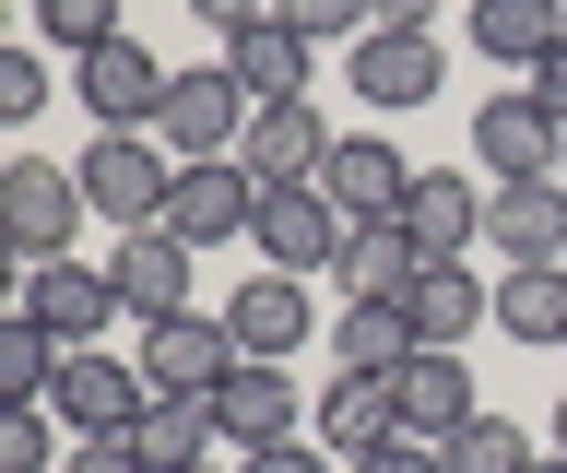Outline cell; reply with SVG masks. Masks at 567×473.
Returning a JSON list of instances; mask_svg holds the SVG:
<instances>
[{
  "instance_id": "6da1fadb",
  "label": "cell",
  "mask_w": 567,
  "mask_h": 473,
  "mask_svg": "<svg viewBox=\"0 0 567 473\" xmlns=\"http://www.w3.org/2000/svg\"><path fill=\"white\" fill-rule=\"evenodd\" d=\"M71 178H83V202H95V225H118V237H142V225H166L177 154L154 143V131H95Z\"/></svg>"
},
{
  "instance_id": "7a4b0ae2",
  "label": "cell",
  "mask_w": 567,
  "mask_h": 473,
  "mask_svg": "<svg viewBox=\"0 0 567 473\" xmlns=\"http://www.w3.org/2000/svg\"><path fill=\"white\" fill-rule=\"evenodd\" d=\"M83 178L71 166H48V154H12L0 166V249H12V273L24 260H71V237H83Z\"/></svg>"
},
{
  "instance_id": "3957f363",
  "label": "cell",
  "mask_w": 567,
  "mask_h": 473,
  "mask_svg": "<svg viewBox=\"0 0 567 473\" xmlns=\"http://www.w3.org/2000/svg\"><path fill=\"white\" fill-rule=\"evenodd\" d=\"M12 320L60 331V356H83V343H106V320H131V308H118V285H106V260H24Z\"/></svg>"
},
{
  "instance_id": "277c9868",
  "label": "cell",
  "mask_w": 567,
  "mask_h": 473,
  "mask_svg": "<svg viewBox=\"0 0 567 473\" xmlns=\"http://www.w3.org/2000/svg\"><path fill=\"white\" fill-rule=\"evenodd\" d=\"M48 414H60L71 438H131L142 414H154V379H142V356L118 367L106 343H83V356H60V391H48Z\"/></svg>"
},
{
  "instance_id": "5b68a950",
  "label": "cell",
  "mask_w": 567,
  "mask_h": 473,
  "mask_svg": "<svg viewBox=\"0 0 567 473\" xmlns=\"http://www.w3.org/2000/svg\"><path fill=\"white\" fill-rule=\"evenodd\" d=\"M237 367L248 356H237V331H225V308H213V320L189 308V320H154V331H142V379H154V402H213Z\"/></svg>"
},
{
  "instance_id": "8992f818",
  "label": "cell",
  "mask_w": 567,
  "mask_h": 473,
  "mask_svg": "<svg viewBox=\"0 0 567 473\" xmlns=\"http://www.w3.org/2000/svg\"><path fill=\"white\" fill-rule=\"evenodd\" d=\"M166 83H177V72H166L142 37H106V48H83L71 95H83V119H95V131H154V119H166Z\"/></svg>"
},
{
  "instance_id": "52a82bcc",
  "label": "cell",
  "mask_w": 567,
  "mask_h": 473,
  "mask_svg": "<svg viewBox=\"0 0 567 473\" xmlns=\"http://www.w3.org/2000/svg\"><path fill=\"white\" fill-rule=\"evenodd\" d=\"M248 119H260V107H248L237 72H177V83H166V119H154V143H166L177 166H213V154L248 143Z\"/></svg>"
},
{
  "instance_id": "ba28073f",
  "label": "cell",
  "mask_w": 567,
  "mask_h": 473,
  "mask_svg": "<svg viewBox=\"0 0 567 473\" xmlns=\"http://www.w3.org/2000/svg\"><path fill=\"white\" fill-rule=\"evenodd\" d=\"M248 225H260V178H248L237 154L177 166V189H166V237H177V249H237Z\"/></svg>"
},
{
  "instance_id": "9c48e42d",
  "label": "cell",
  "mask_w": 567,
  "mask_h": 473,
  "mask_svg": "<svg viewBox=\"0 0 567 473\" xmlns=\"http://www.w3.org/2000/svg\"><path fill=\"white\" fill-rule=\"evenodd\" d=\"M556 154H567V119L544 107V95H485V107H473V166H485L496 189L508 178H556Z\"/></svg>"
},
{
  "instance_id": "30bf717a",
  "label": "cell",
  "mask_w": 567,
  "mask_h": 473,
  "mask_svg": "<svg viewBox=\"0 0 567 473\" xmlns=\"http://www.w3.org/2000/svg\"><path fill=\"white\" fill-rule=\"evenodd\" d=\"M319 189H331L343 225H402V202H414V154L390 143V131H343L331 166H319Z\"/></svg>"
},
{
  "instance_id": "8fae6325",
  "label": "cell",
  "mask_w": 567,
  "mask_h": 473,
  "mask_svg": "<svg viewBox=\"0 0 567 473\" xmlns=\"http://www.w3.org/2000/svg\"><path fill=\"white\" fill-rule=\"evenodd\" d=\"M343 237L354 225L331 214V189H260V225H248V249H260V273H331L343 260Z\"/></svg>"
},
{
  "instance_id": "7c38bea8",
  "label": "cell",
  "mask_w": 567,
  "mask_h": 473,
  "mask_svg": "<svg viewBox=\"0 0 567 473\" xmlns=\"http://www.w3.org/2000/svg\"><path fill=\"white\" fill-rule=\"evenodd\" d=\"M308 414H319V402H296L284 367H237V379L213 391V426H225L237 462H260V450H284V438H308Z\"/></svg>"
},
{
  "instance_id": "4fadbf2b",
  "label": "cell",
  "mask_w": 567,
  "mask_h": 473,
  "mask_svg": "<svg viewBox=\"0 0 567 473\" xmlns=\"http://www.w3.org/2000/svg\"><path fill=\"white\" fill-rule=\"evenodd\" d=\"M331 143H343V131H331V119H319L308 95H296V107H260V119H248L237 166H248L260 189H319V166H331Z\"/></svg>"
},
{
  "instance_id": "5bb4252c",
  "label": "cell",
  "mask_w": 567,
  "mask_h": 473,
  "mask_svg": "<svg viewBox=\"0 0 567 473\" xmlns=\"http://www.w3.org/2000/svg\"><path fill=\"white\" fill-rule=\"evenodd\" d=\"M189 260H202V249H177L166 225H142V237L106 249V285H118V308L154 331V320H189Z\"/></svg>"
},
{
  "instance_id": "9a60e30c",
  "label": "cell",
  "mask_w": 567,
  "mask_h": 473,
  "mask_svg": "<svg viewBox=\"0 0 567 473\" xmlns=\"http://www.w3.org/2000/svg\"><path fill=\"white\" fill-rule=\"evenodd\" d=\"M402 237H414L425 260H473V249H485V189H473V166H414Z\"/></svg>"
},
{
  "instance_id": "2e32d148",
  "label": "cell",
  "mask_w": 567,
  "mask_h": 473,
  "mask_svg": "<svg viewBox=\"0 0 567 473\" xmlns=\"http://www.w3.org/2000/svg\"><path fill=\"white\" fill-rule=\"evenodd\" d=\"M225 331H237L248 367H296V343L319 331V308H308V285H296V273H260V285L225 296Z\"/></svg>"
},
{
  "instance_id": "e0dca14e",
  "label": "cell",
  "mask_w": 567,
  "mask_h": 473,
  "mask_svg": "<svg viewBox=\"0 0 567 473\" xmlns=\"http://www.w3.org/2000/svg\"><path fill=\"white\" fill-rule=\"evenodd\" d=\"M485 249L520 273V260H567V178H508L485 189Z\"/></svg>"
},
{
  "instance_id": "ac0fdd59",
  "label": "cell",
  "mask_w": 567,
  "mask_h": 473,
  "mask_svg": "<svg viewBox=\"0 0 567 473\" xmlns=\"http://www.w3.org/2000/svg\"><path fill=\"white\" fill-rule=\"evenodd\" d=\"M437 83H450V48L437 37H354V95H367L379 119L437 107Z\"/></svg>"
},
{
  "instance_id": "d6986e66",
  "label": "cell",
  "mask_w": 567,
  "mask_h": 473,
  "mask_svg": "<svg viewBox=\"0 0 567 473\" xmlns=\"http://www.w3.org/2000/svg\"><path fill=\"white\" fill-rule=\"evenodd\" d=\"M390 391H402V438H425V450H437V438H461L473 414H485V402H473V356H437V343L390 367Z\"/></svg>"
},
{
  "instance_id": "ffe728a7",
  "label": "cell",
  "mask_w": 567,
  "mask_h": 473,
  "mask_svg": "<svg viewBox=\"0 0 567 473\" xmlns=\"http://www.w3.org/2000/svg\"><path fill=\"white\" fill-rule=\"evenodd\" d=\"M402 320H414V343L461 356V343H473V320H496V285H473V260H425L414 296H402Z\"/></svg>"
},
{
  "instance_id": "44dd1931",
  "label": "cell",
  "mask_w": 567,
  "mask_h": 473,
  "mask_svg": "<svg viewBox=\"0 0 567 473\" xmlns=\"http://www.w3.org/2000/svg\"><path fill=\"white\" fill-rule=\"evenodd\" d=\"M308 438L331 450V462H367V450L402 438V391H390V379H331L319 414H308Z\"/></svg>"
},
{
  "instance_id": "7402d4cb",
  "label": "cell",
  "mask_w": 567,
  "mask_h": 473,
  "mask_svg": "<svg viewBox=\"0 0 567 473\" xmlns=\"http://www.w3.org/2000/svg\"><path fill=\"white\" fill-rule=\"evenodd\" d=\"M544 48H567V0H473V60L496 72H544Z\"/></svg>"
},
{
  "instance_id": "603a6c76",
  "label": "cell",
  "mask_w": 567,
  "mask_h": 473,
  "mask_svg": "<svg viewBox=\"0 0 567 473\" xmlns=\"http://www.w3.org/2000/svg\"><path fill=\"white\" fill-rule=\"evenodd\" d=\"M308 60H319V48L296 37L284 12H260L248 37H225V72L248 83V107H296V95H308Z\"/></svg>"
},
{
  "instance_id": "cb8c5ba5",
  "label": "cell",
  "mask_w": 567,
  "mask_h": 473,
  "mask_svg": "<svg viewBox=\"0 0 567 473\" xmlns=\"http://www.w3.org/2000/svg\"><path fill=\"white\" fill-rule=\"evenodd\" d=\"M402 356H425L414 320H402L390 296H343V320H331V367H343V379H390Z\"/></svg>"
},
{
  "instance_id": "d4e9b609",
  "label": "cell",
  "mask_w": 567,
  "mask_h": 473,
  "mask_svg": "<svg viewBox=\"0 0 567 473\" xmlns=\"http://www.w3.org/2000/svg\"><path fill=\"white\" fill-rule=\"evenodd\" d=\"M414 273H425V249L402 237V225H354L343 260H331V285H343V296H390V308L414 296Z\"/></svg>"
},
{
  "instance_id": "484cf974",
  "label": "cell",
  "mask_w": 567,
  "mask_h": 473,
  "mask_svg": "<svg viewBox=\"0 0 567 473\" xmlns=\"http://www.w3.org/2000/svg\"><path fill=\"white\" fill-rule=\"evenodd\" d=\"M496 331H508V343H567V260L496 273Z\"/></svg>"
},
{
  "instance_id": "4316f807",
  "label": "cell",
  "mask_w": 567,
  "mask_h": 473,
  "mask_svg": "<svg viewBox=\"0 0 567 473\" xmlns=\"http://www.w3.org/2000/svg\"><path fill=\"white\" fill-rule=\"evenodd\" d=\"M213 438H225V426H213V402H154V414L131 426V450H142L154 473H202Z\"/></svg>"
},
{
  "instance_id": "83f0119b",
  "label": "cell",
  "mask_w": 567,
  "mask_h": 473,
  "mask_svg": "<svg viewBox=\"0 0 567 473\" xmlns=\"http://www.w3.org/2000/svg\"><path fill=\"white\" fill-rule=\"evenodd\" d=\"M48 391H60V331L0 308V402H48Z\"/></svg>"
},
{
  "instance_id": "f1b7e54d",
  "label": "cell",
  "mask_w": 567,
  "mask_h": 473,
  "mask_svg": "<svg viewBox=\"0 0 567 473\" xmlns=\"http://www.w3.org/2000/svg\"><path fill=\"white\" fill-rule=\"evenodd\" d=\"M437 462H450V473H532V426H508V414L485 402L461 438H437Z\"/></svg>"
},
{
  "instance_id": "f546056e",
  "label": "cell",
  "mask_w": 567,
  "mask_h": 473,
  "mask_svg": "<svg viewBox=\"0 0 567 473\" xmlns=\"http://www.w3.org/2000/svg\"><path fill=\"white\" fill-rule=\"evenodd\" d=\"M60 462V414L48 402H0V473H48Z\"/></svg>"
},
{
  "instance_id": "4dcf8cb0",
  "label": "cell",
  "mask_w": 567,
  "mask_h": 473,
  "mask_svg": "<svg viewBox=\"0 0 567 473\" xmlns=\"http://www.w3.org/2000/svg\"><path fill=\"white\" fill-rule=\"evenodd\" d=\"M35 37H60L71 60H83V48L118 37V0H35Z\"/></svg>"
},
{
  "instance_id": "1f68e13d",
  "label": "cell",
  "mask_w": 567,
  "mask_h": 473,
  "mask_svg": "<svg viewBox=\"0 0 567 473\" xmlns=\"http://www.w3.org/2000/svg\"><path fill=\"white\" fill-rule=\"evenodd\" d=\"M272 12H284V24H296V37H308V48H331V37H367V0H272Z\"/></svg>"
},
{
  "instance_id": "d6a6232c",
  "label": "cell",
  "mask_w": 567,
  "mask_h": 473,
  "mask_svg": "<svg viewBox=\"0 0 567 473\" xmlns=\"http://www.w3.org/2000/svg\"><path fill=\"white\" fill-rule=\"evenodd\" d=\"M48 107V60L35 48H0V119H35Z\"/></svg>"
},
{
  "instance_id": "836d02e7",
  "label": "cell",
  "mask_w": 567,
  "mask_h": 473,
  "mask_svg": "<svg viewBox=\"0 0 567 473\" xmlns=\"http://www.w3.org/2000/svg\"><path fill=\"white\" fill-rule=\"evenodd\" d=\"M60 473H154V462H142L131 438H71V462H60Z\"/></svg>"
},
{
  "instance_id": "e575fe53",
  "label": "cell",
  "mask_w": 567,
  "mask_h": 473,
  "mask_svg": "<svg viewBox=\"0 0 567 473\" xmlns=\"http://www.w3.org/2000/svg\"><path fill=\"white\" fill-rule=\"evenodd\" d=\"M367 37H437V0H367Z\"/></svg>"
},
{
  "instance_id": "d590c367",
  "label": "cell",
  "mask_w": 567,
  "mask_h": 473,
  "mask_svg": "<svg viewBox=\"0 0 567 473\" xmlns=\"http://www.w3.org/2000/svg\"><path fill=\"white\" fill-rule=\"evenodd\" d=\"M237 473H343L319 438H284V450H260V462H237Z\"/></svg>"
},
{
  "instance_id": "8d00e7d4",
  "label": "cell",
  "mask_w": 567,
  "mask_h": 473,
  "mask_svg": "<svg viewBox=\"0 0 567 473\" xmlns=\"http://www.w3.org/2000/svg\"><path fill=\"white\" fill-rule=\"evenodd\" d=\"M343 473H450L425 438H390V450H367V462H343Z\"/></svg>"
},
{
  "instance_id": "74e56055",
  "label": "cell",
  "mask_w": 567,
  "mask_h": 473,
  "mask_svg": "<svg viewBox=\"0 0 567 473\" xmlns=\"http://www.w3.org/2000/svg\"><path fill=\"white\" fill-rule=\"evenodd\" d=\"M189 12H202L213 37H248V24H260V12H272V0H189Z\"/></svg>"
},
{
  "instance_id": "f35d334b",
  "label": "cell",
  "mask_w": 567,
  "mask_h": 473,
  "mask_svg": "<svg viewBox=\"0 0 567 473\" xmlns=\"http://www.w3.org/2000/svg\"><path fill=\"white\" fill-rule=\"evenodd\" d=\"M532 95H544V107L567 119V48H544V72H532Z\"/></svg>"
},
{
  "instance_id": "ab89813d",
  "label": "cell",
  "mask_w": 567,
  "mask_h": 473,
  "mask_svg": "<svg viewBox=\"0 0 567 473\" xmlns=\"http://www.w3.org/2000/svg\"><path fill=\"white\" fill-rule=\"evenodd\" d=\"M556 450H567V391H556Z\"/></svg>"
},
{
  "instance_id": "60d3db41",
  "label": "cell",
  "mask_w": 567,
  "mask_h": 473,
  "mask_svg": "<svg viewBox=\"0 0 567 473\" xmlns=\"http://www.w3.org/2000/svg\"><path fill=\"white\" fill-rule=\"evenodd\" d=\"M532 473H567V450H556V462H532Z\"/></svg>"
},
{
  "instance_id": "b9f144b4",
  "label": "cell",
  "mask_w": 567,
  "mask_h": 473,
  "mask_svg": "<svg viewBox=\"0 0 567 473\" xmlns=\"http://www.w3.org/2000/svg\"><path fill=\"white\" fill-rule=\"evenodd\" d=\"M556 178H567V154H556Z\"/></svg>"
},
{
  "instance_id": "7bdbcfd3",
  "label": "cell",
  "mask_w": 567,
  "mask_h": 473,
  "mask_svg": "<svg viewBox=\"0 0 567 473\" xmlns=\"http://www.w3.org/2000/svg\"><path fill=\"white\" fill-rule=\"evenodd\" d=\"M202 473H213V462H202Z\"/></svg>"
}]
</instances>
